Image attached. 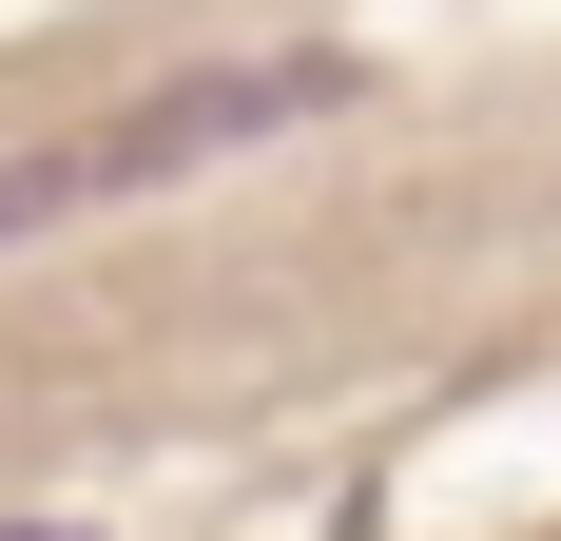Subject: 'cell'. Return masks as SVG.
Listing matches in <instances>:
<instances>
[{
  "label": "cell",
  "instance_id": "cell-1",
  "mask_svg": "<svg viewBox=\"0 0 561 541\" xmlns=\"http://www.w3.org/2000/svg\"><path fill=\"white\" fill-rule=\"evenodd\" d=\"M290 116H348V58H214V78H174V97H136L98 156H78V194H174V174L252 156Z\"/></svg>",
  "mask_w": 561,
  "mask_h": 541
},
{
  "label": "cell",
  "instance_id": "cell-2",
  "mask_svg": "<svg viewBox=\"0 0 561 541\" xmlns=\"http://www.w3.org/2000/svg\"><path fill=\"white\" fill-rule=\"evenodd\" d=\"M0 541H98V522H0Z\"/></svg>",
  "mask_w": 561,
  "mask_h": 541
}]
</instances>
